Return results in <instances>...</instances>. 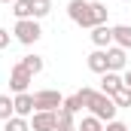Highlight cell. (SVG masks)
<instances>
[{
	"instance_id": "6",
	"label": "cell",
	"mask_w": 131,
	"mask_h": 131,
	"mask_svg": "<svg viewBox=\"0 0 131 131\" xmlns=\"http://www.w3.org/2000/svg\"><path fill=\"white\" fill-rule=\"evenodd\" d=\"M31 131H58V110H37L31 116Z\"/></svg>"
},
{
	"instance_id": "16",
	"label": "cell",
	"mask_w": 131,
	"mask_h": 131,
	"mask_svg": "<svg viewBox=\"0 0 131 131\" xmlns=\"http://www.w3.org/2000/svg\"><path fill=\"white\" fill-rule=\"evenodd\" d=\"M15 116V107H12V98L9 95H0V119L6 122V119H12Z\"/></svg>"
},
{
	"instance_id": "15",
	"label": "cell",
	"mask_w": 131,
	"mask_h": 131,
	"mask_svg": "<svg viewBox=\"0 0 131 131\" xmlns=\"http://www.w3.org/2000/svg\"><path fill=\"white\" fill-rule=\"evenodd\" d=\"M76 131H104V122H101L98 116L89 113V116H82V122L76 125Z\"/></svg>"
},
{
	"instance_id": "3",
	"label": "cell",
	"mask_w": 131,
	"mask_h": 131,
	"mask_svg": "<svg viewBox=\"0 0 131 131\" xmlns=\"http://www.w3.org/2000/svg\"><path fill=\"white\" fill-rule=\"evenodd\" d=\"M15 40L18 43H25V46H34L40 37H43V31H40V21L37 18H21V21H15Z\"/></svg>"
},
{
	"instance_id": "8",
	"label": "cell",
	"mask_w": 131,
	"mask_h": 131,
	"mask_svg": "<svg viewBox=\"0 0 131 131\" xmlns=\"http://www.w3.org/2000/svg\"><path fill=\"white\" fill-rule=\"evenodd\" d=\"M12 107H15V116H25V119L37 113V107H34V95H28V92L15 95V98H12Z\"/></svg>"
},
{
	"instance_id": "27",
	"label": "cell",
	"mask_w": 131,
	"mask_h": 131,
	"mask_svg": "<svg viewBox=\"0 0 131 131\" xmlns=\"http://www.w3.org/2000/svg\"><path fill=\"white\" fill-rule=\"evenodd\" d=\"M125 3H128V0H125Z\"/></svg>"
},
{
	"instance_id": "10",
	"label": "cell",
	"mask_w": 131,
	"mask_h": 131,
	"mask_svg": "<svg viewBox=\"0 0 131 131\" xmlns=\"http://www.w3.org/2000/svg\"><path fill=\"white\" fill-rule=\"evenodd\" d=\"M122 85H125V79H122L119 73H113V70H107V73H104V79H101V92H104V95H110V98H113Z\"/></svg>"
},
{
	"instance_id": "18",
	"label": "cell",
	"mask_w": 131,
	"mask_h": 131,
	"mask_svg": "<svg viewBox=\"0 0 131 131\" xmlns=\"http://www.w3.org/2000/svg\"><path fill=\"white\" fill-rule=\"evenodd\" d=\"M21 64L28 67L34 76H37V73H43V58H40V55H25V58H21Z\"/></svg>"
},
{
	"instance_id": "1",
	"label": "cell",
	"mask_w": 131,
	"mask_h": 131,
	"mask_svg": "<svg viewBox=\"0 0 131 131\" xmlns=\"http://www.w3.org/2000/svg\"><path fill=\"white\" fill-rule=\"evenodd\" d=\"M107 6L101 3V0H70L67 3V15H70V21L73 25H79V28H98V25H107Z\"/></svg>"
},
{
	"instance_id": "20",
	"label": "cell",
	"mask_w": 131,
	"mask_h": 131,
	"mask_svg": "<svg viewBox=\"0 0 131 131\" xmlns=\"http://www.w3.org/2000/svg\"><path fill=\"white\" fill-rule=\"evenodd\" d=\"M52 12V0H34V18H46Z\"/></svg>"
},
{
	"instance_id": "17",
	"label": "cell",
	"mask_w": 131,
	"mask_h": 131,
	"mask_svg": "<svg viewBox=\"0 0 131 131\" xmlns=\"http://www.w3.org/2000/svg\"><path fill=\"white\" fill-rule=\"evenodd\" d=\"M82 107H85V104H82V95H79V92L70 95V98H64V110H67V113H73V116H76Z\"/></svg>"
},
{
	"instance_id": "23",
	"label": "cell",
	"mask_w": 131,
	"mask_h": 131,
	"mask_svg": "<svg viewBox=\"0 0 131 131\" xmlns=\"http://www.w3.org/2000/svg\"><path fill=\"white\" fill-rule=\"evenodd\" d=\"M6 46H9V31L0 28V49H6Z\"/></svg>"
},
{
	"instance_id": "5",
	"label": "cell",
	"mask_w": 131,
	"mask_h": 131,
	"mask_svg": "<svg viewBox=\"0 0 131 131\" xmlns=\"http://www.w3.org/2000/svg\"><path fill=\"white\" fill-rule=\"evenodd\" d=\"M31 82H34V73H31V70H28L25 64H21V61L12 67V70H9V89H12L15 95L28 92V85H31Z\"/></svg>"
},
{
	"instance_id": "13",
	"label": "cell",
	"mask_w": 131,
	"mask_h": 131,
	"mask_svg": "<svg viewBox=\"0 0 131 131\" xmlns=\"http://www.w3.org/2000/svg\"><path fill=\"white\" fill-rule=\"evenodd\" d=\"M12 15L21 21V18H34V0H15L12 3Z\"/></svg>"
},
{
	"instance_id": "4",
	"label": "cell",
	"mask_w": 131,
	"mask_h": 131,
	"mask_svg": "<svg viewBox=\"0 0 131 131\" xmlns=\"http://www.w3.org/2000/svg\"><path fill=\"white\" fill-rule=\"evenodd\" d=\"M34 107H37V110H61V107H64V95L55 92V89L34 92Z\"/></svg>"
},
{
	"instance_id": "11",
	"label": "cell",
	"mask_w": 131,
	"mask_h": 131,
	"mask_svg": "<svg viewBox=\"0 0 131 131\" xmlns=\"http://www.w3.org/2000/svg\"><path fill=\"white\" fill-rule=\"evenodd\" d=\"M89 70L92 73H107V49H95L92 55H89Z\"/></svg>"
},
{
	"instance_id": "25",
	"label": "cell",
	"mask_w": 131,
	"mask_h": 131,
	"mask_svg": "<svg viewBox=\"0 0 131 131\" xmlns=\"http://www.w3.org/2000/svg\"><path fill=\"white\" fill-rule=\"evenodd\" d=\"M0 3H15V0H0Z\"/></svg>"
},
{
	"instance_id": "7",
	"label": "cell",
	"mask_w": 131,
	"mask_h": 131,
	"mask_svg": "<svg viewBox=\"0 0 131 131\" xmlns=\"http://www.w3.org/2000/svg\"><path fill=\"white\" fill-rule=\"evenodd\" d=\"M125 64H128L125 49H122V46H110V49H107V70L119 73V70H125Z\"/></svg>"
},
{
	"instance_id": "22",
	"label": "cell",
	"mask_w": 131,
	"mask_h": 131,
	"mask_svg": "<svg viewBox=\"0 0 131 131\" xmlns=\"http://www.w3.org/2000/svg\"><path fill=\"white\" fill-rule=\"evenodd\" d=\"M104 131H128V125H125V122H119V119H113V122H107V125H104Z\"/></svg>"
},
{
	"instance_id": "19",
	"label": "cell",
	"mask_w": 131,
	"mask_h": 131,
	"mask_svg": "<svg viewBox=\"0 0 131 131\" xmlns=\"http://www.w3.org/2000/svg\"><path fill=\"white\" fill-rule=\"evenodd\" d=\"M67 128H76V122H73V113H67L61 107L58 110V131H67Z\"/></svg>"
},
{
	"instance_id": "14",
	"label": "cell",
	"mask_w": 131,
	"mask_h": 131,
	"mask_svg": "<svg viewBox=\"0 0 131 131\" xmlns=\"http://www.w3.org/2000/svg\"><path fill=\"white\" fill-rule=\"evenodd\" d=\"M3 131H31V119H25V116H12V119H6Z\"/></svg>"
},
{
	"instance_id": "12",
	"label": "cell",
	"mask_w": 131,
	"mask_h": 131,
	"mask_svg": "<svg viewBox=\"0 0 131 131\" xmlns=\"http://www.w3.org/2000/svg\"><path fill=\"white\" fill-rule=\"evenodd\" d=\"M113 43L122 46V49H131V25H116L113 28Z\"/></svg>"
},
{
	"instance_id": "26",
	"label": "cell",
	"mask_w": 131,
	"mask_h": 131,
	"mask_svg": "<svg viewBox=\"0 0 131 131\" xmlns=\"http://www.w3.org/2000/svg\"><path fill=\"white\" fill-rule=\"evenodd\" d=\"M67 131H76V128H67Z\"/></svg>"
},
{
	"instance_id": "9",
	"label": "cell",
	"mask_w": 131,
	"mask_h": 131,
	"mask_svg": "<svg viewBox=\"0 0 131 131\" xmlns=\"http://www.w3.org/2000/svg\"><path fill=\"white\" fill-rule=\"evenodd\" d=\"M92 43H95L98 49H110V46H113V28H110V25L92 28Z\"/></svg>"
},
{
	"instance_id": "24",
	"label": "cell",
	"mask_w": 131,
	"mask_h": 131,
	"mask_svg": "<svg viewBox=\"0 0 131 131\" xmlns=\"http://www.w3.org/2000/svg\"><path fill=\"white\" fill-rule=\"evenodd\" d=\"M122 79H125V85L131 89V70H125V76H122Z\"/></svg>"
},
{
	"instance_id": "2",
	"label": "cell",
	"mask_w": 131,
	"mask_h": 131,
	"mask_svg": "<svg viewBox=\"0 0 131 131\" xmlns=\"http://www.w3.org/2000/svg\"><path fill=\"white\" fill-rule=\"evenodd\" d=\"M79 95H82V104L89 107V113L98 116L101 122H113V119H116L119 107H116V101L110 98V95L95 92V89H79Z\"/></svg>"
},
{
	"instance_id": "21",
	"label": "cell",
	"mask_w": 131,
	"mask_h": 131,
	"mask_svg": "<svg viewBox=\"0 0 131 131\" xmlns=\"http://www.w3.org/2000/svg\"><path fill=\"white\" fill-rule=\"evenodd\" d=\"M113 101H116V107H131V89H128V85H122V89L113 95Z\"/></svg>"
}]
</instances>
